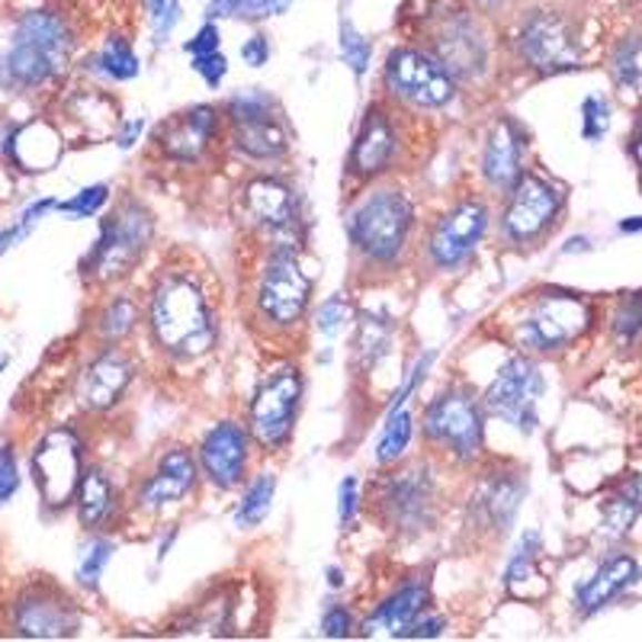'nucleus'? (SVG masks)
<instances>
[{
    "mask_svg": "<svg viewBox=\"0 0 642 642\" xmlns=\"http://www.w3.org/2000/svg\"><path fill=\"white\" fill-rule=\"evenodd\" d=\"M148 328L161 351L174 360H197L215 344V315L203 283L193 273L168 270L148 302Z\"/></svg>",
    "mask_w": 642,
    "mask_h": 642,
    "instance_id": "nucleus-1",
    "label": "nucleus"
},
{
    "mask_svg": "<svg viewBox=\"0 0 642 642\" xmlns=\"http://www.w3.org/2000/svg\"><path fill=\"white\" fill-rule=\"evenodd\" d=\"M71 59V32L59 13L52 10H32L27 13L7 56L0 61V81L7 88L30 90L59 78Z\"/></svg>",
    "mask_w": 642,
    "mask_h": 642,
    "instance_id": "nucleus-2",
    "label": "nucleus"
},
{
    "mask_svg": "<svg viewBox=\"0 0 642 642\" xmlns=\"http://www.w3.org/2000/svg\"><path fill=\"white\" fill-rule=\"evenodd\" d=\"M588 328H591V305L579 292L543 290L521 309L511 338L521 351L553 353L575 344Z\"/></svg>",
    "mask_w": 642,
    "mask_h": 642,
    "instance_id": "nucleus-3",
    "label": "nucleus"
},
{
    "mask_svg": "<svg viewBox=\"0 0 642 642\" xmlns=\"http://www.w3.org/2000/svg\"><path fill=\"white\" fill-rule=\"evenodd\" d=\"M151 234H154L151 212L136 200H126L110 219H103L100 238L84 261V273L100 283L126 277L136 263L142 261L146 248L151 244Z\"/></svg>",
    "mask_w": 642,
    "mask_h": 642,
    "instance_id": "nucleus-4",
    "label": "nucleus"
},
{
    "mask_svg": "<svg viewBox=\"0 0 642 642\" xmlns=\"http://www.w3.org/2000/svg\"><path fill=\"white\" fill-rule=\"evenodd\" d=\"M414 205L399 190H377L351 215V241L373 263H392L409 241Z\"/></svg>",
    "mask_w": 642,
    "mask_h": 642,
    "instance_id": "nucleus-5",
    "label": "nucleus"
},
{
    "mask_svg": "<svg viewBox=\"0 0 642 642\" xmlns=\"http://www.w3.org/2000/svg\"><path fill=\"white\" fill-rule=\"evenodd\" d=\"M424 438L434 447H443L457 460L472 463L482 453L485 443V424L482 409L467 389H450L438 395L424 411Z\"/></svg>",
    "mask_w": 642,
    "mask_h": 642,
    "instance_id": "nucleus-6",
    "label": "nucleus"
},
{
    "mask_svg": "<svg viewBox=\"0 0 642 642\" xmlns=\"http://www.w3.org/2000/svg\"><path fill=\"white\" fill-rule=\"evenodd\" d=\"M312 295V277L299 263V251H270L258 283V312L277 328L299 324Z\"/></svg>",
    "mask_w": 642,
    "mask_h": 642,
    "instance_id": "nucleus-7",
    "label": "nucleus"
},
{
    "mask_svg": "<svg viewBox=\"0 0 642 642\" xmlns=\"http://www.w3.org/2000/svg\"><path fill=\"white\" fill-rule=\"evenodd\" d=\"M241 212L244 219L273 241V251H299L302 222L299 203L290 183L277 177H258L241 190Z\"/></svg>",
    "mask_w": 642,
    "mask_h": 642,
    "instance_id": "nucleus-8",
    "label": "nucleus"
},
{
    "mask_svg": "<svg viewBox=\"0 0 642 642\" xmlns=\"http://www.w3.org/2000/svg\"><path fill=\"white\" fill-rule=\"evenodd\" d=\"M385 84L411 107L440 110L457 97V81L440 59L418 49H395L385 61Z\"/></svg>",
    "mask_w": 642,
    "mask_h": 642,
    "instance_id": "nucleus-9",
    "label": "nucleus"
},
{
    "mask_svg": "<svg viewBox=\"0 0 642 642\" xmlns=\"http://www.w3.org/2000/svg\"><path fill=\"white\" fill-rule=\"evenodd\" d=\"M229 119L234 129V146L258 161H273L287 154L290 132L280 119V103L263 90H244L229 100Z\"/></svg>",
    "mask_w": 642,
    "mask_h": 642,
    "instance_id": "nucleus-10",
    "label": "nucleus"
},
{
    "mask_svg": "<svg viewBox=\"0 0 642 642\" xmlns=\"http://www.w3.org/2000/svg\"><path fill=\"white\" fill-rule=\"evenodd\" d=\"M302 399V377L295 367H277L251 399V434L267 450H280L292 434L295 409Z\"/></svg>",
    "mask_w": 642,
    "mask_h": 642,
    "instance_id": "nucleus-11",
    "label": "nucleus"
},
{
    "mask_svg": "<svg viewBox=\"0 0 642 642\" xmlns=\"http://www.w3.org/2000/svg\"><path fill=\"white\" fill-rule=\"evenodd\" d=\"M32 479L49 508H64L81 489V438L71 428L46 434L32 453Z\"/></svg>",
    "mask_w": 642,
    "mask_h": 642,
    "instance_id": "nucleus-12",
    "label": "nucleus"
},
{
    "mask_svg": "<svg viewBox=\"0 0 642 642\" xmlns=\"http://www.w3.org/2000/svg\"><path fill=\"white\" fill-rule=\"evenodd\" d=\"M543 392H546V382L540 377V370L526 357H514L498 370V377L485 392V405L495 418L508 421L521 434H530L540 421L536 405Z\"/></svg>",
    "mask_w": 642,
    "mask_h": 642,
    "instance_id": "nucleus-13",
    "label": "nucleus"
},
{
    "mask_svg": "<svg viewBox=\"0 0 642 642\" xmlns=\"http://www.w3.org/2000/svg\"><path fill=\"white\" fill-rule=\"evenodd\" d=\"M562 209V193L555 190L546 177L521 174L511 187V197L501 215V232L508 241L524 244L546 232Z\"/></svg>",
    "mask_w": 642,
    "mask_h": 642,
    "instance_id": "nucleus-14",
    "label": "nucleus"
},
{
    "mask_svg": "<svg viewBox=\"0 0 642 642\" xmlns=\"http://www.w3.org/2000/svg\"><path fill=\"white\" fill-rule=\"evenodd\" d=\"M518 49L526 64L536 68L540 74L572 71L582 61L579 36L572 30V23L559 13H533L521 27Z\"/></svg>",
    "mask_w": 642,
    "mask_h": 642,
    "instance_id": "nucleus-15",
    "label": "nucleus"
},
{
    "mask_svg": "<svg viewBox=\"0 0 642 642\" xmlns=\"http://www.w3.org/2000/svg\"><path fill=\"white\" fill-rule=\"evenodd\" d=\"M78 626L74 601L52 584H32L13 604V630L27 640H64L74 636Z\"/></svg>",
    "mask_w": 642,
    "mask_h": 642,
    "instance_id": "nucleus-16",
    "label": "nucleus"
},
{
    "mask_svg": "<svg viewBox=\"0 0 642 642\" xmlns=\"http://www.w3.org/2000/svg\"><path fill=\"white\" fill-rule=\"evenodd\" d=\"M380 511L385 524L405 533H421L434 521V479L428 469L409 467L392 472L380 485Z\"/></svg>",
    "mask_w": 642,
    "mask_h": 642,
    "instance_id": "nucleus-17",
    "label": "nucleus"
},
{
    "mask_svg": "<svg viewBox=\"0 0 642 642\" xmlns=\"http://www.w3.org/2000/svg\"><path fill=\"white\" fill-rule=\"evenodd\" d=\"M489 225V209L479 200L453 205L450 212H443L434 225V232L428 238V254L438 270H457L472 258L475 244L482 241Z\"/></svg>",
    "mask_w": 642,
    "mask_h": 642,
    "instance_id": "nucleus-18",
    "label": "nucleus"
},
{
    "mask_svg": "<svg viewBox=\"0 0 642 642\" xmlns=\"http://www.w3.org/2000/svg\"><path fill=\"white\" fill-rule=\"evenodd\" d=\"M248 467V431L238 421H222L203 438L200 469L215 489H232Z\"/></svg>",
    "mask_w": 642,
    "mask_h": 642,
    "instance_id": "nucleus-19",
    "label": "nucleus"
},
{
    "mask_svg": "<svg viewBox=\"0 0 642 642\" xmlns=\"http://www.w3.org/2000/svg\"><path fill=\"white\" fill-rule=\"evenodd\" d=\"M399 154V129H395V119L392 113H385L382 107H373L363 126H360V136L353 142L351 151V171L363 180L389 171V164L395 161Z\"/></svg>",
    "mask_w": 642,
    "mask_h": 642,
    "instance_id": "nucleus-20",
    "label": "nucleus"
},
{
    "mask_svg": "<svg viewBox=\"0 0 642 642\" xmlns=\"http://www.w3.org/2000/svg\"><path fill=\"white\" fill-rule=\"evenodd\" d=\"M438 59L450 68V74H479L485 68V42L475 23L463 10H453V17L440 20L434 30Z\"/></svg>",
    "mask_w": 642,
    "mask_h": 642,
    "instance_id": "nucleus-21",
    "label": "nucleus"
},
{
    "mask_svg": "<svg viewBox=\"0 0 642 642\" xmlns=\"http://www.w3.org/2000/svg\"><path fill=\"white\" fill-rule=\"evenodd\" d=\"M193 485H197V460H193L190 450L174 447V450H168V453L158 460L154 472L142 482L139 504H142L146 511H161V508H168V504H174L180 498L190 495Z\"/></svg>",
    "mask_w": 642,
    "mask_h": 642,
    "instance_id": "nucleus-22",
    "label": "nucleus"
},
{
    "mask_svg": "<svg viewBox=\"0 0 642 642\" xmlns=\"http://www.w3.org/2000/svg\"><path fill=\"white\" fill-rule=\"evenodd\" d=\"M215 136V110L212 107H193L187 113H177L164 126H158L154 142L174 161H197L205 146Z\"/></svg>",
    "mask_w": 642,
    "mask_h": 642,
    "instance_id": "nucleus-23",
    "label": "nucleus"
},
{
    "mask_svg": "<svg viewBox=\"0 0 642 642\" xmlns=\"http://www.w3.org/2000/svg\"><path fill=\"white\" fill-rule=\"evenodd\" d=\"M482 174L498 190H511L524 174V132L511 117H501L492 126L482 154Z\"/></svg>",
    "mask_w": 642,
    "mask_h": 642,
    "instance_id": "nucleus-24",
    "label": "nucleus"
},
{
    "mask_svg": "<svg viewBox=\"0 0 642 642\" xmlns=\"http://www.w3.org/2000/svg\"><path fill=\"white\" fill-rule=\"evenodd\" d=\"M136 377V367L126 353L107 351L100 353L81 377L78 385V399L81 405L90 411H103L110 405H117L119 395L129 389V382Z\"/></svg>",
    "mask_w": 642,
    "mask_h": 642,
    "instance_id": "nucleus-25",
    "label": "nucleus"
},
{
    "mask_svg": "<svg viewBox=\"0 0 642 642\" xmlns=\"http://www.w3.org/2000/svg\"><path fill=\"white\" fill-rule=\"evenodd\" d=\"M521 498H524V479H518V472H492L475 495V511L482 524L498 533H508L521 511Z\"/></svg>",
    "mask_w": 642,
    "mask_h": 642,
    "instance_id": "nucleus-26",
    "label": "nucleus"
},
{
    "mask_svg": "<svg viewBox=\"0 0 642 642\" xmlns=\"http://www.w3.org/2000/svg\"><path fill=\"white\" fill-rule=\"evenodd\" d=\"M640 579V565L630 555H613L608 559L588 582L579 588V608L582 613H594L608 608L613 598H620L630 584Z\"/></svg>",
    "mask_w": 642,
    "mask_h": 642,
    "instance_id": "nucleus-27",
    "label": "nucleus"
},
{
    "mask_svg": "<svg viewBox=\"0 0 642 642\" xmlns=\"http://www.w3.org/2000/svg\"><path fill=\"white\" fill-rule=\"evenodd\" d=\"M428 601H431V594H428V584L424 582L402 584L395 594H389L377 608L373 626L389 630L392 636H405V630H409L411 623L428 611Z\"/></svg>",
    "mask_w": 642,
    "mask_h": 642,
    "instance_id": "nucleus-28",
    "label": "nucleus"
},
{
    "mask_svg": "<svg viewBox=\"0 0 642 642\" xmlns=\"http://www.w3.org/2000/svg\"><path fill=\"white\" fill-rule=\"evenodd\" d=\"M13 158L27 168V171H46L49 164H56L61 154L59 136L46 126V122H32L23 132H17L10 139Z\"/></svg>",
    "mask_w": 642,
    "mask_h": 642,
    "instance_id": "nucleus-29",
    "label": "nucleus"
},
{
    "mask_svg": "<svg viewBox=\"0 0 642 642\" xmlns=\"http://www.w3.org/2000/svg\"><path fill=\"white\" fill-rule=\"evenodd\" d=\"M113 511H117L113 482L100 469H90L88 475L81 479V489H78V518H81V524L90 526V530H100L113 518Z\"/></svg>",
    "mask_w": 642,
    "mask_h": 642,
    "instance_id": "nucleus-30",
    "label": "nucleus"
},
{
    "mask_svg": "<svg viewBox=\"0 0 642 642\" xmlns=\"http://www.w3.org/2000/svg\"><path fill=\"white\" fill-rule=\"evenodd\" d=\"M392 348V321L385 315H363L357 328V357L363 367H377Z\"/></svg>",
    "mask_w": 642,
    "mask_h": 642,
    "instance_id": "nucleus-31",
    "label": "nucleus"
},
{
    "mask_svg": "<svg viewBox=\"0 0 642 642\" xmlns=\"http://www.w3.org/2000/svg\"><path fill=\"white\" fill-rule=\"evenodd\" d=\"M273 489H277L273 475H258V479L248 485V492L241 495V501H238V511H234V524L238 526H258L261 524L263 518H267V511H270Z\"/></svg>",
    "mask_w": 642,
    "mask_h": 642,
    "instance_id": "nucleus-32",
    "label": "nucleus"
},
{
    "mask_svg": "<svg viewBox=\"0 0 642 642\" xmlns=\"http://www.w3.org/2000/svg\"><path fill=\"white\" fill-rule=\"evenodd\" d=\"M411 434H414V418H411V411H392V414L385 418V431H382L380 438L377 460H380V463H395V460L409 450Z\"/></svg>",
    "mask_w": 642,
    "mask_h": 642,
    "instance_id": "nucleus-33",
    "label": "nucleus"
},
{
    "mask_svg": "<svg viewBox=\"0 0 642 642\" xmlns=\"http://www.w3.org/2000/svg\"><path fill=\"white\" fill-rule=\"evenodd\" d=\"M136 321H139V305H136L129 295H117V299L100 312L97 331H100L103 341H119V338H126V334L136 328Z\"/></svg>",
    "mask_w": 642,
    "mask_h": 642,
    "instance_id": "nucleus-34",
    "label": "nucleus"
},
{
    "mask_svg": "<svg viewBox=\"0 0 642 642\" xmlns=\"http://www.w3.org/2000/svg\"><path fill=\"white\" fill-rule=\"evenodd\" d=\"M613 78L616 84L626 90H642V39L640 36H630L616 46L611 59Z\"/></svg>",
    "mask_w": 642,
    "mask_h": 642,
    "instance_id": "nucleus-35",
    "label": "nucleus"
},
{
    "mask_svg": "<svg viewBox=\"0 0 642 642\" xmlns=\"http://www.w3.org/2000/svg\"><path fill=\"white\" fill-rule=\"evenodd\" d=\"M536 553H540V536L530 530V533L521 536V546H518V553L508 562V572H504V582H508V588H511L518 598H524V584L530 582V579H536V572H533Z\"/></svg>",
    "mask_w": 642,
    "mask_h": 642,
    "instance_id": "nucleus-36",
    "label": "nucleus"
},
{
    "mask_svg": "<svg viewBox=\"0 0 642 642\" xmlns=\"http://www.w3.org/2000/svg\"><path fill=\"white\" fill-rule=\"evenodd\" d=\"M100 68L103 74H110L113 81H132L139 74V56L132 52V46L126 39L113 36L103 52H100Z\"/></svg>",
    "mask_w": 642,
    "mask_h": 642,
    "instance_id": "nucleus-37",
    "label": "nucleus"
},
{
    "mask_svg": "<svg viewBox=\"0 0 642 642\" xmlns=\"http://www.w3.org/2000/svg\"><path fill=\"white\" fill-rule=\"evenodd\" d=\"M209 20H261L273 13V0H212Z\"/></svg>",
    "mask_w": 642,
    "mask_h": 642,
    "instance_id": "nucleus-38",
    "label": "nucleus"
},
{
    "mask_svg": "<svg viewBox=\"0 0 642 642\" xmlns=\"http://www.w3.org/2000/svg\"><path fill=\"white\" fill-rule=\"evenodd\" d=\"M338 46H341V56L353 68V74H363L370 68V42L357 32L351 20L344 17L341 27H338Z\"/></svg>",
    "mask_w": 642,
    "mask_h": 642,
    "instance_id": "nucleus-39",
    "label": "nucleus"
},
{
    "mask_svg": "<svg viewBox=\"0 0 642 642\" xmlns=\"http://www.w3.org/2000/svg\"><path fill=\"white\" fill-rule=\"evenodd\" d=\"M113 559V543L110 540H93L88 546V553L81 555V565H78V579L81 584H93L100 582V575H103V569H107V562Z\"/></svg>",
    "mask_w": 642,
    "mask_h": 642,
    "instance_id": "nucleus-40",
    "label": "nucleus"
},
{
    "mask_svg": "<svg viewBox=\"0 0 642 642\" xmlns=\"http://www.w3.org/2000/svg\"><path fill=\"white\" fill-rule=\"evenodd\" d=\"M148 10V20L154 27V42L161 46L177 23H180V0H142Z\"/></svg>",
    "mask_w": 642,
    "mask_h": 642,
    "instance_id": "nucleus-41",
    "label": "nucleus"
},
{
    "mask_svg": "<svg viewBox=\"0 0 642 642\" xmlns=\"http://www.w3.org/2000/svg\"><path fill=\"white\" fill-rule=\"evenodd\" d=\"M107 200H110V187L97 183V187L81 190L78 197H71L68 203H59V212H64V215H74V219H88V215H93V212H100Z\"/></svg>",
    "mask_w": 642,
    "mask_h": 642,
    "instance_id": "nucleus-42",
    "label": "nucleus"
},
{
    "mask_svg": "<svg viewBox=\"0 0 642 642\" xmlns=\"http://www.w3.org/2000/svg\"><path fill=\"white\" fill-rule=\"evenodd\" d=\"M608 126H611V107H608V100H601V97H588L582 107L584 139H588V142L604 139Z\"/></svg>",
    "mask_w": 642,
    "mask_h": 642,
    "instance_id": "nucleus-43",
    "label": "nucleus"
},
{
    "mask_svg": "<svg viewBox=\"0 0 642 642\" xmlns=\"http://www.w3.org/2000/svg\"><path fill=\"white\" fill-rule=\"evenodd\" d=\"M52 209H59L56 200H39V203H32L23 215H20V222L13 225V229H7V232H0V254L7 251V248H13L23 234H30V229L46 215V212H52Z\"/></svg>",
    "mask_w": 642,
    "mask_h": 642,
    "instance_id": "nucleus-44",
    "label": "nucleus"
},
{
    "mask_svg": "<svg viewBox=\"0 0 642 642\" xmlns=\"http://www.w3.org/2000/svg\"><path fill=\"white\" fill-rule=\"evenodd\" d=\"M613 328H616V334H623V338H636L642 331V290L633 292L623 305H620V312H616V319H613Z\"/></svg>",
    "mask_w": 642,
    "mask_h": 642,
    "instance_id": "nucleus-45",
    "label": "nucleus"
},
{
    "mask_svg": "<svg viewBox=\"0 0 642 642\" xmlns=\"http://www.w3.org/2000/svg\"><path fill=\"white\" fill-rule=\"evenodd\" d=\"M351 319V309H348V302H344V295H334V299H328L324 305L319 309V331L321 334H328V338H334L341 328H344V321Z\"/></svg>",
    "mask_w": 642,
    "mask_h": 642,
    "instance_id": "nucleus-46",
    "label": "nucleus"
},
{
    "mask_svg": "<svg viewBox=\"0 0 642 642\" xmlns=\"http://www.w3.org/2000/svg\"><path fill=\"white\" fill-rule=\"evenodd\" d=\"M193 71L203 78L209 88H219L222 78H225V71H229V61H225V56H219V52L193 56Z\"/></svg>",
    "mask_w": 642,
    "mask_h": 642,
    "instance_id": "nucleus-47",
    "label": "nucleus"
},
{
    "mask_svg": "<svg viewBox=\"0 0 642 642\" xmlns=\"http://www.w3.org/2000/svg\"><path fill=\"white\" fill-rule=\"evenodd\" d=\"M20 489V469L10 447H0V504H7Z\"/></svg>",
    "mask_w": 642,
    "mask_h": 642,
    "instance_id": "nucleus-48",
    "label": "nucleus"
},
{
    "mask_svg": "<svg viewBox=\"0 0 642 642\" xmlns=\"http://www.w3.org/2000/svg\"><path fill=\"white\" fill-rule=\"evenodd\" d=\"M321 630H324V636L328 640H344V636H351L353 630V616L348 608H331V611L324 613V620H321Z\"/></svg>",
    "mask_w": 642,
    "mask_h": 642,
    "instance_id": "nucleus-49",
    "label": "nucleus"
},
{
    "mask_svg": "<svg viewBox=\"0 0 642 642\" xmlns=\"http://www.w3.org/2000/svg\"><path fill=\"white\" fill-rule=\"evenodd\" d=\"M443 630H447V620H443V616H438V613H434V616L421 613L409 630H405V640H434Z\"/></svg>",
    "mask_w": 642,
    "mask_h": 642,
    "instance_id": "nucleus-50",
    "label": "nucleus"
},
{
    "mask_svg": "<svg viewBox=\"0 0 642 642\" xmlns=\"http://www.w3.org/2000/svg\"><path fill=\"white\" fill-rule=\"evenodd\" d=\"M341 524L348 526L353 521V514H357V508H360V485H357V479L353 475H348L344 482H341Z\"/></svg>",
    "mask_w": 642,
    "mask_h": 642,
    "instance_id": "nucleus-51",
    "label": "nucleus"
},
{
    "mask_svg": "<svg viewBox=\"0 0 642 642\" xmlns=\"http://www.w3.org/2000/svg\"><path fill=\"white\" fill-rule=\"evenodd\" d=\"M187 52L190 56H205V52H219V30L215 23H205L203 30L197 32L190 42H187Z\"/></svg>",
    "mask_w": 642,
    "mask_h": 642,
    "instance_id": "nucleus-52",
    "label": "nucleus"
},
{
    "mask_svg": "<svg viewBox=\"0 0 642 642\" xmlns=\"http://www.w3.org/2000/svg\"><path fill=\"white\" fill-rule=\"evenodd\" d=\"M241 59L248 61L251 68H261L263 61L270 59V46H267V36H261V32H258V36H251V39L241 46Z\"/></svg>",
    "mask_w": 642,
    "mask_h": 642,
    "instance_id": "nucleus-53",
    "label": "nucleus"
},
{
    "mask_svg": "<svg viewBox=\"0 0 642 642\" xmlns=\"http://www.w3.org/2000/svg\"><path fill=\"white\" fill-rule=\"evenodd\" d=\"M616 495L623 498L636 514H642V475H630V479L616 489Z\"/></svg>",
    "mask_w": 642,
    "mask_h": 642,
    "instance_id": "nucleus-54",
    "label": "nucleus"
},
{
    "mask_svg": "<svg viewBox=\"0 0 642 642\" xmlns=\"http://www.w3.org/2000/svg\"><path fill=\"white\" fill-rule=\"evenodd\" d=\"M139 132H142V119H136V122H126V129H122V136H119V146L132 148L136 146V139H139Z\"/></svg>",
    "mask_w": 642,
    "mask_h": 642,
    "instance_id": "nucleus-55",
    "label": "nucleus"
},
{
    "mask_svg": "<svg viewBox=\"0 0 642 642\" xmlns=\"http://www.w3.org/2000/svg\"><path fill=\"white\" fill-rule=\"evenodd\" d=\"M633 158L640 161V168H642V117H640V126H636V136H633Z\"/></svg>",
    "mask_w": 642,
    "mask_h": 642,
    "instance_id": "nucleus-56",
    "label": "nucleus"
},
{
    "mask_svg": "<svg viewBox=\"0 0 642 642\" xmlns=\"http://www.w3.org/2000/svg\"><path fill=\"white\" fill-rule=\"evenodd\" d=\"M620 232H642V215H636V219H623V222H620Z\"/></svg>",
    "mask_w": 642,
    "mask_h": 642,
    "instance_id": "nucleus-57",
    "label": "nucleus"
},
{
    "mask_svg": "<svg viewBox=\"0 0 642 642\" xmlns=\"http://www.w3.org/2000/svg\"><path fill=\"white\" fill-rule=\"evenodd\" d=\"M292 0H273V13H287Z\"/></svg>",
    "mask_w": 642,
    "mask_h": 642,
    "instance_id": "nucleus-58",
    "label": "nucleus"
},
{
    "mask_svg": "<svg viewBox=\"0 0 642 642\" xmlns=\"http://www.w3.org/2000/svg\"><path fill=\"white\" fill-rule=\"evenodd\" d=\"M479 3H485V7H495V3H501V0H479Z\"/></svg>",
    "mask_w": 642,
    "mask_h": 642,
    "instance_id": "nucleus-59",
    "label": "nucleus"
},
{
    "mask_svg": "<svg viewBox=\"0 0 642 642\" xmlns=\"http://www.w3.org/2000/svg\"><path fill=\"white\" fill-rule=\"evenodd\" d=\"M0 367H3V357H0Z\"/></svg>",
    "mask_w": 642,
    "mask_h": 642,
    "instance_id": "nucleus-60",
    "label": "nucleus"
}]
</instances>
